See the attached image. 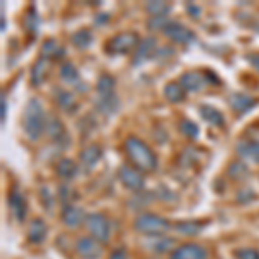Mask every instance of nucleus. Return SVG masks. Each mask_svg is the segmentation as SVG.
Returning <instances> with one entry per match:
<instances>
[{
    "instance_id": "obj_1",
    "label": "nucleus",
    "mask_w": 259,
    "mask_h": 259,
    "mask_svg": "<svg viewBox=\"0 0 259 259\" xmlns=\"http://www.w3.org/2000/svg\"><path fill=\"white\" fill-rule=\"evenodd\" d=\"M47 128V118H45L44 106L38 99H30L24 107L23 114V130L30 140H38L40 135Z\"/></svg>"
},
{
    "instance_id": "obj_2",
    "label": "nucleus",
    "mask_w": 259,
    "mask_h": 259,
    "mask_svg": "<svg viewBox=\"0 0 259 259\" xmlns=\"http://www.w3.org/2000/svg\"><path fill=\"white\" fill-rule=\"evenodd\" d=\"M124 152L130 161L142 171H152L157 166L156 154L152 152V149L137 137H128L124 140Z\"/></svg>"
},
{
    "instance_id": "obj_3",
    "label": "nucleus",
    "mask_w": 259,
    "mask_h": 259,
    "mask_svg": "<svg viewBox=\"0 0 259 259\" xmlns=\"http://www.w3.org/2000/svg\"><path fill=\"white\" fill-rule=\"evenodd\" d=\"M135 228L145 235H161L166 230H169V223L152 212H142L135 220Z\"/></svg>"
},
{
    "instance_id": "obj_4",
    "label": "nucleus",
    "mask_w": 259,
    "mask_h": 259,
    "mask_svg": "<svg viewBox=\"0 0 259 259\" xmlns=\"http://www.w3.org/2000/svg\"><path fill=\"white\" fill-rule=\"evenodd\" d=\"M214 80L207 71L200 73V71H187L180 76V85L183 87L185 90H190V92H197V90H202L206 85H209V81Z\"/></svg>"
},
{
    "instance_id": "obj_5",
    "label": "nucleus",
    "mask_w": 259,
    "mask_h": 259,
    "mask_svg": "<svg viewBox=\"0 0 259 259\" xmlns=\"http://www.w3.org/2000/svg\"><path fill=\"white\" fill-rule=\"evenodd\" d=\"M135 47H139V35H137V33H130V31H124V33H119V35L112 36L109 40V44H107V50L112 54H126Z\"/></svg>"
},
{
    "instance_id": "obj_6",
    "label": "nucleus",
    "mask_w": 259,
    "mask_h": 259,
    "mask_svg": "<svg viewBox=\"0 0 259 259\" xmlns=\"http://www.w3.org/2000/svg\"><path fill=\"white\" fill-rule=\"evenodd\" d=\"M87 228L92 233L94 239H97L99 242H107L109 239V223H107V218L99 212H92V214L87 216Z\"/></svg>"
},
{
    "instance_id": "obj_7",
    "label": "nucleus",
    "mask_w": 259,
    "mask_h": 259,
    "mask_svg": "<svg viewBox=\"0 0 259 259\" xmlns=\"http://www.w3.org/2000/svg\"><path fill=\"white\" fill-rule=\"evenodd\" d=\"M76 252L83 259H97L102 254V245L94 237H81L76 242Z\"/></svg>"
},
{
    "instance_id": "obj_8",
    "label": "nucleus",
    "mask_w": 259,
    "mask_h": 259,
    "mask_svg": "<svg viewBox=\"0 0 259 259\" xmlns=\"http://www.w3.org/2000/svg\"><path fill=\"white\" fill-rule=\"evenodd\" d=\"M171 259H207V250L199 244L189 242L173 250Z\"/></svg>"
},
{
    "instance_id": "obj_9",
    "label": "nucleus",
    "mask_w": 259,
    "mask_h": 259,
    "mask_svg": "<svg viewBox=\"0 0 259 259\" xmlns=\"http://www.w3.org/2000/svg\"><path fill=\"white\" fill-rule=\"evenodd\" d=\"M119 180L130 190H140L144 187V177H142V173L139 169L132 168V166H121Z\"/></svg>"
},
{
    "instance_id": "obj_10",
    "label": "nucleus",
    "mask_w": 259,
    "mask_h": 259,
    "mask_svg": "<svg viewBox=\"0 0 259 259\" xmlns=\"http://www.w3.org/2000/svg\"><path fill=\"white\" fill-rule=\"evenodd\" d=\"M162 33H164L169 40L177 41V44H190V41L194 40V33L180 23H169L168 26L162 30Z\"/></svg>"
},
{
    "instance_id": "obj_11",
    "label": "nucleus",
    "mask_w": 259,
    "mask_h": 259,
    "mask_svg": "<svg viewBox=\"0 0 259 259\" xmlns=\"http://www.w3.org/2000/svg\"><path fill=\"white\" fill-rule=\"evenodd\" d=\"M9 207L16 220H24V216H26V202H24V195L18 190V187H14L9 194Z\"/></svg>"
},
{
    "instance_id": "obj_12",
    "label": "nucleus",
    "mask_w": 259,
    "mask_h": 259,
    "mask_svg": "<svg viewBox=\"0 0 259 259\" xmlns=\"http://www.w3.org/2000/svg\"><path fill=\"white\" fill-rule=\"evenodd\" d=\"M235 150L240 157L259 164V142H256V140H240L239 144L235 145Z\"/></svg>"
},
{
    "instance_id": "obj_13",
    "label": "nucleus",
    "mask_w": 259,
    "mask_h": 259,
    "mask_svg": "<svg viewBox=\"0 0 259 259\" xmlns=\"http://www.w3.org/2000/svg\"><path fill=\"white\" fill-rule=\"evenodd\" d=\"M114 78L111 74H102L97 81V100H106V99H112L114 95Z\"/></svg>"
},
{
    "instance_id": "obj_14",
    "label": "nucleus",
    "mask_w": 259,
    "mask_h": 259,
    "mask_svg": "<svg viewBox=\"0 0 259 259\" xmlns=\"http://www.w3.org/2000/svg\"><path fill=\"white\" fill-rule=\"evenodd\" d=\"M154 50H156V38H154V36H147L145 40H142L139 44V47H137L133 64H140V62H144L145 59L152 57Z\"/></svg>"
},
{
    "instance_id": "obj_15",
    "label": "nucleus",
    "mask_w": 259,
    "mask_h": 259,
    "mask_svg": "<svg viewBox=\"0 0 259 259\" xmlns=\"http://www.w3.org/2000/svg\"><path fill=\"white\" fill-rule=\"evenodd\" d=\"M47 237V225L44 223V220L36 218L33 220L28 227V239L31 244H41Z\"/></svg>"
},
{
    "instance_id": "obj_16",
    "label": "nucleus",
    "mask_w": 259,
    "mask_h": 259,
    "mask_svg": "<svg viewBox=\"0 0 259 259\" xmlns=\"http://www.w3.org/2000/svg\"><path fill=\"white\" fill-rule=\"evenodd\" d=\"M230 106L237 112L244 114V112H247L249 109H252V107L256 106V99L249 97V95H245V94H232L230 95Z\"/></svg>"
},
{
    "instance_id": "obj_17",
    "label": "nucleus",
    "mask_w": 259,
    "mask_h": 259,
    "mask_svg": "<svg viewBox=\"0 0 259 259\" xmlns=\"http://www.w3.org/2000/svg\"><path fill=\"white\" fill-rule=\"evenodd\" d=\"M83 218H85V214H83V209H80V207L76 206H66L64 211H62V221H64L66 227L69 228H76L81 225Z\"/></svg>"
},
{
    "instance_id": "obj_18",
    "label": "nucleus",
    "mask_w": 259,
    "mask_h": 259,
    "mask_svg": "<svg viewBox=\"0 0 259 259\" xmlns=\"http://www.w3.org/2000/svg\"><path fill=\"white\" fill-rule=\"evenodd\" d=\"M102 157V147L97 144H90L81 150V162L85 168H94Z\"/></svg>"
},
{
    "instance_id": "obj_19",
    "label": "nucleus",
    "mask_w": 259,
    "mask_h": 259,
    "mask_svg": "<svg viewBox=\"0 0 259 259\" xmlns=\"http://www.w3.org/2000/svg\"><path fill=\"white\" fill-rule=\"evenodd\" d=\"M47 133L49 137L52 139L54 142H62V139H66V132H64V126H62L61 119L56 118V116H49L47 119Z\"/></svg>"
},
{
    "instance_id": "obj_20",
    "label": "nucleus",
    "mask_w": 259,
    "mask_h": 259,
    "mask_svg": "<svg viewBox=\"0 0 259 259\" xmlns=\"http://www.w3.org/2000/svg\"><path fill=\"white\" fill-rule=\"evenodd\" d=\"M47 71H49V61L45 59V57H40V59L35 62L33 71H31L33 85H40V83L45 80V76H47Z\"/></svg>"
},
{
    "instance_id": "obj_21",
    "label": "nucleus",
    "mask_w": 259,
    "mask_h": 259,
    "mask_svg": "<svg viewBox=\"0 0 259 259\" xmlns=\"http://www.w3.org/2000/svg\"><path fill=\"white\" fill-rule=\"evenodd\" d=\"M56 100L59 104V107L62 111H73L74 106H76V100H74L73 94H69L68 90H62V89H57L56 90Z\"/></svg>"
},
{
    "instance_id": "obj_22",
    "label": "nucleus",
    "mask_w": 259,
    "mask_h": 259,
    "mask_svg": "<svg viewBox=\"0 0 259 259\" xmlns=\"http://www.w3.org/2000/svg\"><path fill=\"white\" fill-rule=\"evenodd\" d=\"M164 95L171 102H182V100L185 99V89H183L180 83L171 81L164 87Z\"/></svg>"
},
{
    "instance_id": "obj_23",
    "label": "nucleus",
    "mask_w": 259,
    "mask_h": 259,
    "mask_svg": "<svg viewBox=\"0 0 259 259\" xmlns=\"http://www.w3.org/2000/svg\"><path fill=\"white\" fill-rule=\"evenodd\" d=\"M199 111H200L202 118L206 119L207 123L214 124V126H220V124H223V114H221L218 109H214V107H211V106H200Z\"/></svg>"
},
{
    "instance_id": "obj_24",
    "label": "nucleus",
    "mask_w": 259,
    "mask_h": 259,
    "mask_svg": "<svg viewBox=\"0 0 259 259\" xmlns=\"http://www.w3.org/2000/svg\"><path fill=\"white\" fill-rule=\"evenodd\" d=\"M57 175H59L61 178H64V180L73 178L74 175H76V164H74L71 159L59 161V164H57Z\"/></svg>"
},
{
    "instance_id": "obj_25",
    "label": "nucleus",
    "mask_w": 259,
    "mask_h": 259,
    "mask_svg": "<svg viewBox=\"0 0 259 259\" xmlns=\"http://www.w3.org/2000/svg\"><path fill=\"white\" fill-rule=\"evenodd\" d=\"M61 78L66 83H76L78 81V69L74 68L73 62H64L61 66Z\"/></svg>"
},
{
    "instance_id": "obj_26",
    "label": "nucleus",
    "mask_w": 259,
    "mask_h": 259,
    "mask_svg": "<svg viewBox=\"0 0 259 259\" xmlns=\"http://www.w3.org/2000/svg\"><path fill=\"white\" fill-rule=\"evenodd\" d=\"M61 54H64V49H61L54 40H47L41 45V57H45V59L47 57H57Z\"/></svg>"
},
{
    "instance_id": "obj_27",
    "label": "nucleus",
    "mask_w": 259,
    "mask_h": 259,
    "mask_svg": "<svg viewBox=\"0 0 259 259\" xmlns=\"http://www.w3.org/2000/svg\"><path fill=\"white\" fill-rule=\"evenodd\" d=\"M92 33L89 30H80V31H76L73 36H71V41H73L76 47H80V49H87L89 45L92 44Z\"/></svg>"
},
{
    "instance_id": "obj_28",
    "label": "nucleus",
    "mask_w": 259,
    "mask_h": 259,
    "mask_svg": "<svg viewBox=\"0 0 259 259\" xmlns=\"http://www.w3.org/2000/svg\"><path fill=\"white\" fill-rule=\"evenodd\" d=\"M24 26L26 30L31 33V35H36V30H38V16H36L35 7H30L26 11V16H24Z\"/></svg>"
},
{
    "instance_id": "obj_29",
    "label": "nucleus",
    "mask_w": 259,
    "mask_h": 259,
    "mask_svg": "<svg viewBox=\"0 0 259 259\" xmlns=\"http://www.w3.org/2000/svg\"><path fill=\"white\" fill-rule=\"evenodd\" d=\"M169 23L171 21L166 18V16H150V19L147 21V26H149V30L156 31V30H164Z\"/></svg>"
},
{
    "instance_id": "obj_30",
    "label": "nucleus",
    "mask_w": 259,
    "mask_h": 259,
    "mask_svg": "<svg viewBox=\"0 0 259 259\" xmlns=\"http://www.w3.org/2000/svg\"><path fill=\"white\" fill-rule=\"evenodd\" d=\"M145 11L152 16H164L169 11V6L166 2H149L145 6Z\"/></svg>"
},
{
    "instance_id": "obj_31",
    "label": "nucleus",
    "mask_w": 259,
    "mask_h": 259,
    "mask_svg": "<svg viewBox=\"0 0 259 259\" xmlns=\"http://www.w3.org/2000/svg\"><path fill=\"white\" fill-rule=\"evenodd\" d=\"M173 245H175V242L171 239H166V237H157V240L154 242V244H150V249H152L154 252H166V250H169Z\"/></svg>"
},
{
    "instance_id": "obj_32",
    "label": "nucleus",
    "mask_w": 259,
    "mask_h": 259,
    "mask_svg": "<svg viewBox=\"0 0 259 259\" xmlns=\"http://www.w3.org/2000/svg\"><path fill=\"white\" fill-rule=\"evenodd\" d=\"M180 130H182L183 135L190 137V139H195L199 135V128L195 126V123H192L189 119H182L180 121Z\"/></svg>"
},
{
    "instance_id": "obj_33",
    "label": "nucleus",
    "mask_w": 259,
    "mask_h": 259,
    "mask_svg": "<svg viewBox=\"0 0 259 259\" xmlns=\"http://www.w3.org/2000/svg\"><path fill=\"white\" fill-rule=\"evenodd\" d=\"M228 175H230V177H233V178H242V177H245V175H247V168H245L242 162L235 161V162H232V164H230Z\"/></svg>"
},
{
    "instance_id": "obj_34",
    "label": "nucleus",
    "mask_w": 259,
    "mask_h": 259,
    "mask_svg": "<svg viewBox=\"0 0 259 259\" xmlns=\"http://www.w3.org/2000/svg\"><path fill=\"white\" fill-rule=\"evenodd\" d=\"M175 230L180 233H187V235H194V233H197L200 227L197 223H178L177 227H175Z\"/></svg>"
},
{
    "instance_id": "obj_35",
    "label": "nucleus",
    "mask_w": 259,
    "mask_h": 259,
    "mask_svg": "<svg viewBox=\"0 0 259 259\" xmlns=\"http://www.w3.org/2000/svg\"><path fill=\"white\" fill-rule=\"evenodd\" d=\"M237 257L239 259H259V250H256V249H240V250H237Z\"/></svg>"
},
{
    "instance_id": "obj_36",
    "label": "nucleus",
    "mask_w": 259,
    "mask_h": 259,
    "mask_svg": "<svg viewBox=\"0 0 259 259\" xmlns=\"http://www.w3.org/2000/svg\"><path fill=\"white\" fill-rule=\"evenodd\" d=\"M41 199H44L45 207H52V199H50V192L47 187H41Z\"/></svg>"
},
{
    "instance_id": "obj_37",
    "label": "nucleus",
    "mask_w": 259,
    "mask_h": 259,
    "mask_svg": "<svg viewBox=\"0 0 259 259\" xmlns=\"http://www.w3.org/2000/svg\"><path fill=\"white\" fill-rule=\"evenodd\" d=\"M109 259H128V256H126V252H124L123 249H116V250H112V252H111Z\"/></svg>"
},
{
    "instance_id": "obj_38",
    "label": "nucleus",
    "mask_w": 259,
    "mask_h": 259,
    "mask_svg": "<svg viewBox=\"0 0 259 259\" xmlns=\"http://www.w3.org/2000/svg\"><path fill=\"white\" fill-rule=\"evenodd\" d=\"M247 59H249L250 64H252L254 68H256V69L259 71V54H249Z\"/></svg>"
},
{
    "instance_id": "obj_39",
    "label": "nucleus",
    "mask_w": 259,
    "mask_h": 259,
    "mask_svg": "<svg viewBox=\"0 0 259 259\" xmlns=\"http://www.w3.org/2000/svg\"><path fill=\"white\" fill-rule=\"evenodd\" d=\"M61 200H68V185H62L61 187Z\"/></svg>"
},
{
    "instance_id": "obj_40",
    "label": "nucleus",
    "mask_w": 259,
    "mask_h": 259,
    "mask_svg": "<svg viewBox=\"0 0 259 259\" xmlns=\"http://www.w3.org/2000/svg\"><path fill=\"white\" fill-rule=\"evenodd\" d=\"M187 9H189L190 12H192V14H194V18H197V14H199V9H197V7H194V6H192V4H189V6H187Z\"/></svg>"
},
{
    "instance_id": "obj_41",
    "label": "nucleus",
    "mask_w": 259,
    "mask_h": 259,
    "mask_svg": "<svg viewBox=\"0 0 259 259\" xmlns=\"http://www.w3.org/2000/svg\"><path fill=\"white\" fill-rule=\"evenodd\" d=\"M6 97H2V123H6Z\"/></svg>"
}]
</instances>
